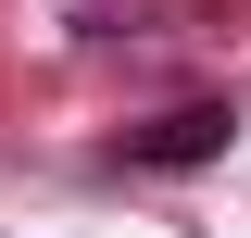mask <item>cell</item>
Returning a JSON list of instances; mask_svg holds the SVG:
<instances>
[{
	"label": "cell",
	"instance_id": "1",
	"mask_svg": "<svg viewBox=\"0 0 251 238\" xmlns=\"http://www.w3.org/2000/svg\"><path fill=\"white\" fill-rule=\"evenodd\" d=\"M226 138H239V113H226V100H188V113H163V125H126V163H214Z\"/></svg>",
	"mask_w": 251,
	"mask_h": 238
}]
</instances>
